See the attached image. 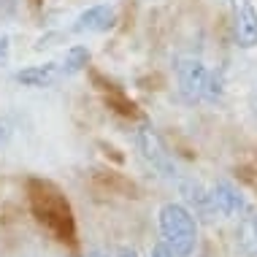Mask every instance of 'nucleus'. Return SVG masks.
<instances>
[{"instance_id":"nucleus-1","label":"nucleus","mask_w":257,"mask_h":257,"mask_svg":"<svg viewBox=\"0 0 257 257\" xmlns=\"http://www.w3.org/2000/svg\"><path fill=\"white\" fill-rule=\"evenodd\" d=\"M27 203L36 222L60 244H76V219L73 208L62 190L46 179H30L27 182Z\"/></svg>"},{"instance_id":"nucleus-2","label":"nucleus","mask_w":257,"mask_h":257,"mask_svg":"<svg viewBox=\"0 0 257 257\" xmlns=\"http://www.w3.org/2000/svg\"><path fill=\"white\" fill-rule=\"evenodd\" d=\"M157 227L163 244L173 252V257H190L198 246V222L184 203H165L157 211Z\"/></svg>"},{"instance_id":"nucleus-3","label":"nucleus","mask_w":257,"mask_h":257,"mask_svg":"<svg viewBox=\"0 0 257 257\" xmlns=\"http://www.w3.org/2000/svg\"><path fill=\"white\" fill-rule=\"evenodd\" d=\"M136 147H138V152H141L144 163L152 165L160 176L171 179V182H176V179H179L176 163L171 160L168 149H165V144H163V138L157 136V130L152 127V124H141V127L136 130Z\"/></svg>"},{"instance_id":"nucleus-4","label":"nucleus","mask_w":257,"mask_h":257,"mask_svg":"<svg viewBox=\"0 0 257 257\" xmlns=\"http://www.w3.org/2000/svg\"><path fill=\"white\" fill-rule=\"evenodd\" d=\"M176 81H179V95L184 103H200L206 92L208 81V68L200 57H182L176 65Z\"/></svg>"},{"instance_id":"nucleus-5","label":"nucleus","mask_w":257,"mask_h":257,"mask_svg":"<svg viewBox=\"0 0 257 257\" xmlns=\"http://www.w3.org/2000/svg\"><path fill=\"white\" fill-rule=\"evenodd\" d=\"M233 3V33L241 49L257 46V9L252 0H230Z\"/></svg>"},{"instance_id":"nucleus-6","label":"nucleus","mask_w":257,"mask_h":257,"mask_svg":"<svg viewBox=\"0 0 257 257\" xmlns=\"http://www.w3.org/2000/svg\"><path fill=\"white\" fill-rule=\"evenodd\" d=\"M208 198H211V206H214V214H222V217H241L246 211V200L235 190L233 184L227 182H219L208 190Z\"/></svg>"},{"instance_id":"nucleus-7","label":"nucleus","mask_w":257,"mask_h":257,"mask_svg":"<svg viewBox=\"0 0 257 257\" xmlns=\"http://www.w3.org/2000/svg\"><path fill=\"white\" fill-rule=\"evenodd\" d=\"M114 9L108 6H92V9L81 11L76 17V22L71 25L73 33H106L111 25H114Z\"/></svg>"},{"instance_id":"nucleus-8","label":"nucleus","mask_w":257,"mask_h":257,"mask_svg":"<svg viewBox=\"0 0 257 257\" xmlns=\"http://www.w3.org/2000/svg\"><path fill=\"white\" fill-rule=\"evenodd\" d=\"M14 79H17L22 87H33V89L52 87L54 81L60 79V62H44V65L22 68V71H17V76H14Z\"/></svg>"},{"instance_id":"nucleus-9","label":"nucleus","mask_w":257,"mask_h":257,"mask_svg":"<svg viewBox=\"0 0 257 257\" xmlns=\"http://www.w3.org/2000/svg\"><path fill=\"white\" fill-rule=\"evenodd\" d=\"M235 249L244 257H257V211H244L235 227Z\"/></svg>"},{"instance_id":"nucleus-10","label":"nucleus","mask_w":257,"mask_h":257,"mask_svg":"<svg viewBox=\"0 0 257 257\" xmlns=\"http://www.w3.org/2000/svg\"><path fill=\"white\" fill-rule=\"evenodd\" d=\"M176 184H179V192L184 195V200L195 208L200 217H211L214 206H211V198H208V190L203 184H198L195 179H176Z\"/></svg>"},{"instance_id":"nucleus-11","label":"nucleus","mask_w":257,"mask_h":257,"mask_svg":"<svg viewBox=\"0 0 257 257\" xmlns=\"http://www.w3.org/2000/svg\"><path fill=\"white\" fill-rule=\"evenodd\" d=\"M87 62H89V49L81 46V44H76V46H71V49L65 52V57H62L60 76H76L79 71L87 68Z\"/></svg>"},{"instance_id":"nucleus-12","label":"nucleus","mask_w":257,"mask_h":257,"mask_svg":"<svg viewBox=\"0 0 257 257\" xmlns=\"http://www.w3.org/2000/svg\"><path fill=\"white\" fill-rule=\"evenodd\" d=\"M222 92H225V81H222V73H219V71H208V81H206L203 100H208V103H219V100H222Z\"/></svg>"},{"instance_id":"nucleus-13","label":"nucleus","mask_w":257,"mask_h":257,"mask_svg":"<svg viewBox=\"0 0 257 257\" xmlns=\"http://www.w3.org/2000/svg\"><path fill=\"white\" fill-rule=\"evenodd\" d=\"M11 62V38L9 33H0V68H6Z\"/></svg>"},{"instance_id":"nucleus-14","label":"nucleus","mask_w":257,"mask_h":257,"mask_svg":"<svg viewBox=\"0 0 257 257\" xmlns=\"http://www.w3.org/2000/svg\"><path fill=\"white\" fill-rule=\"evenodd\" d=\"M149 257H173V252L168 246L163 244V241H157L155 246H152V252H149Z\"/></svg>"},{"instance_id":"nucleus-15","label":"nucleus","mask_w":257,"mask_h":257,"mask_svg":"<svg viewBox=\"0 0 257 257\" xmlns=\"http://www.w3.org/2000/svg\"><path fill=\"white\" fill-rule=\"evenodd\" d=\"M116 257H138V254L133 252V249H127V246H124V249H119V252H116Z\"/></svg>"},{"instance_id":"nucleus-16","label":"nucleus","mask_w":257,"mask_h":257,"mask_svg":"<svg viewBox=\"0 0 257 257\" xmlns=\"http://www.w3.org/2000/svg\"><path fill=\"white\" fill-rule=\"evenodd\" d=\"M6 136H9V130H6V124H3V122H0V141H3V138H6Z\"/></svg>"},{"instance_id":"nucleus-17","label":"nucleus","mask_w":257,"mask_h":257,"mask_svg":"<svg viewBox=\"0 0 257 257\" xmlns=\"http://www.w3.org/2000/svg\"><path fill=\"white\" fill-rule=\"evenodd\" d=\"M89 257H111V254H106V252H100V249H98V252H89Z\"/></svg>"}]
</instances>
